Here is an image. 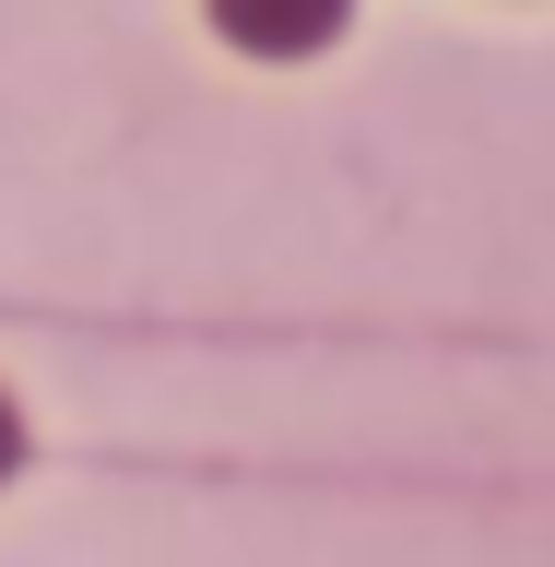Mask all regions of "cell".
<instances>
[{"instance_id":"obj_1","label":"cell","mask_w":555,"mask_h":567,"mask_svg":"<svg viewBox=\"0 0 555 567\" xmlns=\"http://www.w3.org/2000/svg\"><path fill=\"white\" fill-rule=\"evenodd\" d=\"M331 12H343V0H225V24H237L248 48H308V35H331Z\"/></svg>"},{"instance_id":"obj_2","label":"cell","mask_w":555,"mask_h":567,"mask_svg":"<svg viewBox=\"0 0 555 567\" xmlns=\"http://www.w3.org/2000/svg\"><path fill=\"white\" fill-rule=\"evenodd\" d=\"M0 450H12V425H0Z\"/></svg>"}]
</instances>
